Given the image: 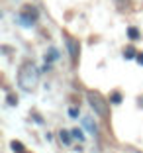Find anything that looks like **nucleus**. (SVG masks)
I'll use <instances>...</instances> for the list:
<instances>
[{"mask_svg":"<svg viewBox=\"0 0 143 153\" xmlns=\"http://www.w3.org/2000/svg\"><path fill=\"white\" fill-rule=\"evenodd\" d=\"M139 36H141V33H139V30H137V27H133V26H130V27H127V37H130L131 41L139 39Z\"/></svg>","mask_w":143,"mask_h":153,"instance_id":"nucleus-10","label":"nucleus"},{"mask_svg":"<svg viewBox=\"0 0 143 153\" xmlns=\"http://www.w3.org/2000/svg\"><path fill=\"white\" fill-rule=\"evenodd\" d=\"M65 45H67L71 63L76 65L79 63V55H81V43H79V39H76V37H71V36H65Z\"/></svg>","mask_w":143,"mask_h":153,"instance_id":"nucleus-4","label":"nucleus"},{"mask_svg":"<svg viewBox=\"0 0 143 153\" xmlns=\"http://www.w3.org/2000/svg\"><path fill=\"white\" fill-rule=\"evenodd\" d=\"M86 100H88L90 108L98 114L100 118H104V120H106V118L110 116V108H108L110 104L106 102V98L100 94L98 90H88V92H86Z\"/></svg>","mask_w":143,"mask_h":153,"instance_id":"nucleus-2","label":"nucleus"},{"mask_svg":"<svg viewBox=\"0 0 143 153\" xmlns=\"http://www.w3.org/2000/svg\"><path fill=\"white\" fill-rule=\"evenodd\" d=\"M57 57H59V51L55 49V47H49V49L45 51V61H47V63H51V61H57Z\"/></svg>","mask_w":143,"mask_h":153,"instance_id":"nucleus-8","label":"nucleus"},{"mask_svg":"<svg viewBox=\"0 0 143 153\" xmlns=\"http://www.w3.org/2000/svg\"><path fill=\"white\" fill-rule=\"evenodd\" d=\"M110 102H112V104H120V102H122V94H120V92H112V96H110Z\"/></svg>","mask_w":143,"mask_h":153,"instance_id":"nucleus-14","label":"nucleus"},{"mask_svg":"<svg viewBox=\"0 0 143 153\" xmlns=\"http://www.w3.org/2000/svg\"><path fill=\"white\" fill-rule=\"evenodd\" d=\"M59 140H61V143H63V145H71L75 137H73V134H71V131L61 130V131H59Z\"/></svg>","mask_w":143,"mask_h":153,"instance_id":"nucleus-5","label":"nucleus"},{"mask_svg":"<svg viewBox=\"0 0 143 153\" xmlns=\"http://www.w3.org/2000/svg\"><path fill=\"white\" fill-rule=\"evenodd\" d=\"M124 57L125 59H135V57H137V51H135L133 45H127V47L124 49Z\"/></svg>","mask_w":143,"mask_h":153,"instance_id":"nucleus-9","label":"nucleus"},{"mask_svg":"<svg viewBox=\"0 0 143 153\" xmlns=\"http://www.w3.org/2000/svg\"><path fill=\"white\" fill-rule=\"evenodd\" d=\"M114 2H116V6L120 10H125V8H130V6H131L130 0H114Z\"/></svg>","mask_w":143,"mask_h":153,"instance_id":"nucleus-13","label":"nucleus"},{"mask_svg":"<svg viewBox=\"0 0 143 153\" xmlns=\"http://www.w3.org/2000/svg\"><path fill=\"white\" fill-rule=\"evenodd\" d=\"M82 122H84V126L88 128V131H90V134H92V135H98V126H96V124L92 122V118H88V116H86Z\"/></svg>","mask_w":143,"mask_h":153,"instance_id":"nucleus-6","label":"nucleus"},{"mask_svg":"<svg viewBox=\"0 0 143 153\" xmlns=\"http://www.w3.org/2000/svg\"><path fill=\"white\" fill-rule=\"evenodd\" d=\"M37 18H39V12H37L36 6H31V4H26L18 14V20H20V24H24V27H31L37 22Z\"/></svg>","mask_w":143,"mask_h":153,"instance_id":"nucleus-3","label":"nucleus"},{"mask_svg":"<svg viewBox=\"0 0 143 153\" xmlns=\"http://www.w3.org/2000/svg\"><path fill=\"white\" fill-rule=\"evenodd\" d=\"M33 118H36V122H37V124H43V120H41V116H39V114H36V112H33Z\"/></svg>","mask_w":143,"mask_h":153,"instance_id":"nucleus-17","label":"nucleus"},{"mask_svg":"<svg viewBox=\"0 0 143 153\" xmlns=\"http://www.w3.org/2000/svg\"><path fill=\"white\" fill-rule=\"evenodd\" d=\"M6 104L8 106H18V96L14 94V92H8L6 94Z\"/></svg>","mask_w":143,"mask_h":153,"instance_id":"nucleus-12","label":"nucleus"},{"mask_svg":"<svg viewBox=\"0 0 143 153\" xmlns=\"http://www.w3.org/2000/svg\"><path fill=\"white\" fill-rule=\"evenodd\" d=\"M39 82V71H37L36 63L33 61H24L20 65V71H18V85L20 88H24L26 92L33 90Z\"/></svg>","mask_w":143,"mask_h":153,"instance_id":"nucleus-1","label":"nucleus"},{"mask_svg":"<svg viewBox=\"0 0 143 153\" xmlns=\"http://www.w3.org/2000/svg\"><path fill=\"white\" fill-rule=\"evenodd\" d=\"M135 61H137L139 65H143V53H137V57H135Z\"/></svg>","mask_w":143,"mask_h":153,"instance_id":"nucleus-16","label":"nucleus"},{"mask_svg":"<svg viewBox=\"0 0 143 153\" xmlns=\"http://www.w3.org/2000/svg\"><path fill=\"white\" fill-rule=\"evenodd\" d=\"M69 116H71V118H79V116H81V110L73 106V108H69Z\"/></svg>","mask_w":143,"mask_h":153,"instance_id":"nucleus-15","label":"nucleus"},{"mask_svg":"<svg viewBox=\"0 0 143 153\" xmlns=\"http://www.w3.org/2000/svg\"><path fill=\"white\" fill-rule=\"evenodd\" d=\"M71 134H73V137H75V140H79V141H84V140H86L84 131H82L81 128H75V130H71Z\"/></svg>","mask_w":143,"mask_h":153,"instance_id":"nucleus-11","label":"nucleus"},{"mask_svg":"<svg viewBox=\"0 0 143 153\" xmlns=\"http://www.w3.org/2000/svg\"><path fill=\"white\" fill-rule=\"evenodd\" d=\"M10 147H12L14 153H27V149L24 147V143H22V141H18V140L10 141Z\"/></svg>","mask_w":143,"mask_h":153,"instance_id":"nucleus-7","label":"nucleus"}]
</instances>
